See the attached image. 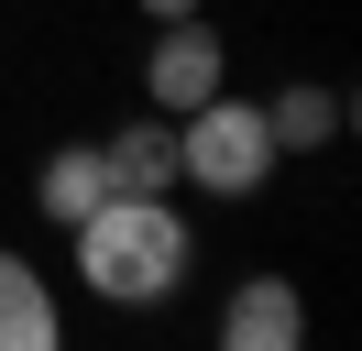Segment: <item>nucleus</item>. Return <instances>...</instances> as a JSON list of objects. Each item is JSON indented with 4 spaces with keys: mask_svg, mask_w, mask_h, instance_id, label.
Returning a JSON list of instances; mask_svg holds the SVG:
<instances>
[{
    "mask_svg": "<svg viewBox=\"0 0 362 351\" xmlns=\"http://www.w3.org/2000/svg\"><path fill=\"white\" fill-rule=\"evenodd\" d=\"M66 241H77V285H88L99 307H165L187 275H198V231H187L176 187H165V197L110 187Z\"/></svg>",
    "mask_w": 362,
    "mask_h": 351,
    "instance_id": "1",
    "label": "nucleus"
},
{
    "mask_svg": "<svg viewBox=\"0 0 362 351\" xmlns=\"http://www.w3.org/2000/svg\"><path fill=\"white\" fill-rule=\"evenodd\" d=\"M274 132H264V99H230L209 88L198 110H176V187H209V197H264L274 187Z\"/></svg>",
    "mask_w": 362,
    "mask_h": 351,
    "instance_id": "2",
    "label": "nucleus"
},
{
    "mask_svg": "<svg viewBox=\"0 0 362 351\" xmlns=\"http://www.w3.org/2000/svg\"><path fill=\"white\" fill-rule=\"evenodd\" d=\"M209 88H230V44H220V22H209V11L154 22V55H143V99L176 121V110H198Z\"/></svg>",
    "mask_w": 362,
    "mask_h": 351,
    "instance_id": "3",
    "label": "nucleus"
},
{
    "mask_svg": "<svg viewBox=\"0 0 362 351\" xmlns=\"http://www.w3.org/2000/svg\"><path fill=\"white\" fill-rule=\"evenodd\" d=\"M308 340V297L296 275H242L220 297V351H296Z\"/></svg>",
    "mask_w": 362,
    "mask_h": 351,
    "instance_id": "4",
    "label": "nucleus"
},
{
    "mask_svg": "<svg viewBox=\"0 0 362 351\" xmlns=\"http://www.w3.org/2000/svg\"><path fill=\"white\" fill-rule=\"evenodd\" d=\"M55 340H66L55 285L33 275V253H11V241H0V351H55Z\"/></svg>",
    "mask_w": 362,
    "mask_h": 351,
    "instance_id": "5",
    "label": "nucleus"
},
{
    "mask_svg": "<svg viewBox=\"0 0 362 351\" xmlns=\"http://www.w3.org/2000/svg\"><path fill=\"white\" fill-rule=\"evenodd\" d=\"M264 132H274V154H318V143H340L351 132V99L340 88H318V77H286L264 99Z\"/></svg>",
    "mask_w": 362,
    "mask_h": 351,
    "instance_id": "6",
    "label": "nucleus"
},
{
    "mask_svg": "<svg viewBox=\"0 0 362 351\" xmlns=\"http://www.w3.org/2000/svg\"><path fill=\"white\" fill-rule=\"evenodd\" d=\"M99 165H110V187H132V197H165V187H176V121H165V110L121 121L110 143H99Z\"/></svg>",
    "mask_w": 362,
    "mask_h": 351,
    "instance_id": "7",
    "label": "nucleus"
},
{
    "mask_svg": "<svg viewBox=\"0 0 362 351\" xmlns=\"http://www.w3.org/2000/svg\"><path fill=\"white\" fill-rule=\"evenodd\" d=\"M99 197H110V165H99V143H55V154H45V176H33V209H45L55 231H77Z\"/></svg>",
    "mask_w": 362,
    "mask_h": 351,
    "instance_id": "8",
    "label": "nucleus"
},
{
    "mask_svg": "<svg viewBox=\"0 0 362 351\" xmlns=\"http://www.w3.org/2000/svg\"><path fill=\"white\" fill-rule=\"evenodd\" d=\"M132 11H154V22H176V11H209V0H132Z\"/></svg>",
    "mask_w": 362,
    "mask_h": 351,
    "instance_id": "9",
    "label": "nucleus"
}]
</instances>
